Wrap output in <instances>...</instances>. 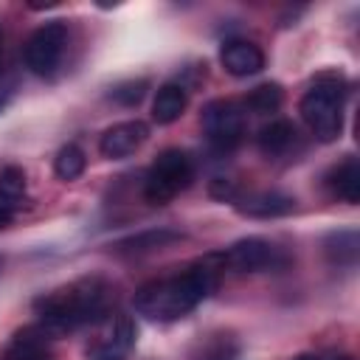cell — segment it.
<instances>
[{
	"instance_id": "9",
	"label": "cell",
	"mask_w": 360,
	"mask_h": 360,
	"mask_svg": "<svg viewBox=\"0 0 360 360\" xmlns=\"http://www.w3.org/2000/svg\"><path fill=\"white\" fill-rule=\"evenodd\" d=\"M219 62L231 76H253L264 68V53L256 42L248 39H228L219 51Z\"/></svg>"
},
{
	"instance_id": "18",
	"label": "cell",
	"mask_w": 360,
	"mask_h": 360,
	"mask_svg": "<svg viewBox=\"0 0 360 360\" xmlns=\"http://www.w3.org/2000/svg\"><path fill=\"white\" fill-rule=\"evenodd\" d=\"M101 340L110 343L112 349H118L121 354H129V349H132L135 340H138V326H135L132 315L118 312V315L110 321V326H107V332L101 335Z\"/></svg>"
},
{
	"instance_id": "3",
	"label": "cell",
	"mask_w": 360,
	"mask_h": 360,
	"mask_svg": "<svg viewBox=\"0 0 360 360\" xmlns=\"http://www.w3.org/2000/svg\"><path fill=\"white\" fill-rule=\"evenodd\" d=\"M298 110L318 141H335L343 129V79L335 73L318 76L301 96Z\"/></svg>"
},
{
	"instance_id": "12",
	"label": "cell",
	"mask_w": 360,
	"mask_h": 360,
	"mask_svg": "<svg viewBox=\"0 0 360 360\" xmlns=\"http://www.w3.org/2000/svg\"><path fill=\"white\" fill-rule=\"evenodd\" d=\"M326 186L335 197L346 200L349 205H357L360 202V163H357V158H346L343 163H338L326 174Z\"/></svg>"
},
{
	"instance_id": "19",
	"label": "cell",
	"mask_w": 360,
	"mask_h": 360,
	"mask_svg": "<svg viewBox=\"0 0 360 360\" xmlns=\"http://www.w3.org/2000/svg\"><path fill=\"white\" fill-rule=\"evenodd\" d=\"M281 101H284V90H281V84H276V82H264V84L253 87V90L245 96V107H248L250 112H256V115H270V112H276V110L281 107Z\"/></svg>"
},
{
	"instance_id": "17",
	"label": "cell",
	"mask_w": 360,
	"mask_h": 360,
	"mask_svg": "<svg viewBox=\"0 0 360 360\" xmlns=\"http://www.w3.org/2000/svg\"><path fill=\"white\" fill-rule=\"evenodd\" d=\"M323 253L332 264L338 267H352L357 262V253H360V239L354 231H338V233H329L326 242H323Z\"/></svg>"
},
{
	"instance_id": "10",
	"label": "cell",
	"mask_w": 360,
	"mask_h": 360,
	"mask_svg": "<svg viewBox=\"0 0 360 360\" xmlns=\"http://www.w3.org/2000/svg\"><path fill=\"white\" fill-rule=\"evenodd\" d=\"M236 211L253 219H273V217H287L295 211V200L281 194V191H256L236 197Z\"/></svg>"
},
{
	"instance_id": "8",
	"label": "cell",
	"mask_w": 360,
	"mask_h": 360,
	"mask_svg": "<svg viewBox=\"0 0 360 360\" xmlns=\"http://www.w3.org/2000/svg\"><path fill=\"white\" fill-rule=\"evenodd\" d=\"M149 135V127L143 121H121V124H112L110 129H104L101 141H98V152L110 160H118V158H127L132 155L135 149H141V143L146 141Z\"/></svg>"
},
{
	"instance_id": "11",
	"label": "cell",
	"mask_w": 360,
	"mask_h": 360,
	"mask_svg": "<svg viewBox=\"0 0 360 360\" xmlns=\"http://www.w3.org/2000/svg\"><path fill=\"white\" fill-rule=\"evenodd\" d=\"M298 132H295V124L287 121V118H276L270 124H264L256 135V143H259V152L264 158H281L292 149Z\"/></svg>"
},
{
	"instance_id": "5",
	"label": "cell",
	"mask_w": 360,
	"mask_h": 360,
	"mask_svg": "<svg viewBox=\"0 0 360 360\" xmlns=\"http://www.w3.org/2000/svg\"><path fill=\"white\" fill-rule=\"evenodd\" d=\"M202 129L217 152H231L245 138V112L231 98L208 101L202 110Z\"/></svg>"
},
{
	"instance_id": "20",
	"label": "cell",
	"mask_w": 360,
	"mask_h": 360,
	"mask_svg": "<svg viewBox=\"0 0 360 360\" xmlns=\"http://www.w3.org/2000/svg\"><path fill=\"white\" fill-rule=\"evenodd\" d=\"M84 166H87V155H84L76 143H65V146L56 152V158H53V172H56V177L65 180V183L82 177Z\"/></svg>"
},
{
	"instance_id": "2",
	"label": "cell",
	"mask_w": 360,
	"mask_h": 360,
	"mask_svg": "<svg viewBox=\"0 0 360 360\" xmlns=\"http://www.w3.org/2000/svg\"><path fill=\"white\" fill-rule=\"evenodd\" d=\"M110 304H112L110 284L98 276H87L51 295L37 298L34 309L39 315V332L48 338V335H65L82 329L87 323H98L101 318H107Z\"/></svg>"
},
{
	"instance_id": "15",
	"label": "cell",
	"mask_w": 360,
	"mask_h": 360,
	"mask_svg": "<svg viewBox=\"0 0 360 360\" xmlns=\"http://www.w3.org/2000/svg\"><path fill=\"white\" fill-rule=\"evenodd\" d=\"M180 233L177 231H169V228H152V231H143V233H135L129 239H121L112 250L115 253H124V256H138V253H152V250H160L172 242H177Z\"/></svg>"
},
{
	"instance_id": "7",
	"label": "cell",
	"mask_w": 360,
	"mask_h": 360,
	"mask_svg": "<svg viewBox=\"0 0 360 360\" xmlns=\"http://www.w3.org/2000/svg\"><path fill=\"white\" fill-rule=\"evenodd\" d=\"M222 264L233 273H259V270H273L284 264V256L276 245H270L262 236H248L233 242L222 253Z\"/></svg>"
},
{
	"instance_id": "26",
	"label": "cell",
	"mask_w": 360,
	"mask_h": 360,
	"mask_svg": "<svg viewBox=\"0 0 360 360\" xmlns=\"http://www.w3.org/2000/svg\"><path fill=\"white\" fill-rule=\"evenodd\" d=\"M295 360H318V357H315V354H298Z\"/></svg>"
},
{
	"instance_id": "22",
	"label": "cell",
	"mask_w": 360,
	"mask_h": 360,
	"mask_svg": "<svg viewBox=\"0 0 360 360\" xmlns=\"http://www.w3.org/2000/svg\"><path fill=\"white\" fill-rule=\"evenodd\" d=\"M146 90H149V82L146 79H127V82H121V84H115L110 90V98L115 104H121V107H135V104L143 101Z\"/></svg>"
},
{
	"instance_id": "21",
	"label": "cell",
	"mask_w": 360,
	"mask_h": 360,
	"mask_svg": "<svg viewBox=\"0 0 360 360\" xmlns=\"http://www.w3.org/2000/svg\"><path fill=\"white\" fill-rule=\"evenodd\" d=\"M25 172L20 166H6L0 169V202L6 208L20 205V200L25 197Z\"/></svg>"
},
{
	"instance_id": "6",
	"label": "cell",
	"mask_w": 360,
	"mask_h": 360,
	"mask_svg": "<svg viewBox=\"0 0 360 360\" xmlns=\"http://www.w3.org/2000/svg\"><path fill=\"white\" fill-rule=\"evenodd\" d=\"M65 45H68V25L62 20H51L45 25H39L25 39V48H22L25 68L34 76H51L65 53Z\"/></svg>"
},
{
	"instance_id": "14",
	"label": "cell",
	"mask_w": 360,
	"mask_h": 360,
	"mask_svg": "<svg viewBox=\"0 0 360 360\" xmlns=\"http://www.w3.org/2000/svg\"><path fill=\"white\" fill-rule=\"evenodd\" d=\"M6 360H53V357L45 346V335L39 332V326H28L11 338Z\"/></svg>"
},
{
	"instance_id": "24",
	"label": "cell",
	"mask_w": 360,
	"mask_h": 360,
	"mask_svg": "<svg viewBox=\"0 0 360 360\" xmlns=\"http://www.w3.org/2000/svg\"><path fill=\"white\" fill-rule=\"evenodd\" d=\"M208 194L214 197V200H236V186H233V180H225V177H214L211 183H208Z\"/></svg>"
},
{
	"instance_id": "23",
	"label": "cell",
	"mask_w": 360,
	"mask_h": 360,
	"mask_svg": "<svg viewBox=\"0 0 360 360\" xmlns=\"http://www.w3.org/2000/svg\"><path fill=\"white\" fill-rule=\"evenodd\" d=\"M124 357H127V354H121L118 349H112V346L104 343L101 338L87 346V360H124Z\"/></svg>"
},
{
	"instance_id": "16",
	"label": "cell",
	"mask_w": 360,
	"mask_h": 360,
	"mask_svg": "<svg viewBox=\"0 0 360 360\" xmlns=\"http://www.w3.org/2000/svg\"><path fill=\"white\" fill-rule=\"evenodd\" d=\"M239 357V343L228 332H211L200 338L188 354V360H236Z\"/></svg>"
},
{
	"instance_id": "13",
	"label": "cell",
	"mask_w": 360,
	"mask_h": 360,
	"mask_svg": "<svg viewBox=\"0 0 360 360\" xmlns=\"http://www.w3.org/2000/svg\"><path fill=\"white\" fill-rule=\"evenodd\" d=\"M186 104H188V93H186V87L177 84V82H166V84H160L158 93H155V101H152V118H155L158 124H172V121H177V118L183 115Z\"/></svg>"
},
{
	"instance_id": "4",
	"label": "cell",
	"mask_w": 360,
	"mask_h": 360,
	"mask_svg": "<svg viewBox=\"0 0 360 360\" xmlns=\"http://www.w3.org/2000/svg\"><path fill=\"white\" fill-rule=\"evenodd\" d=\"M194 180V163L180 149H166L155 158L143 180V197L152 205H166L180 191H186Z\"/></svg>"
},
{
	"instance_id": "28",
	"label": "cell",
	"mask_w": 360,
	"mask_h": 360,
	"mask_svg": "<svg viewBox=\"0 0 360 360\" xmlns=\"http://www.w3.org/2000/svg\"><path fill=\"white\" fill-rule=\"evenodd\" d=\"M0 45H3V31H0Z\"/></svg>"
},
{
	"instance_id": "29",
	"label": "cell",
	"mask_w": 360,
	"mask_h": 360,
	"mask_svg": "<svg viewBox=\"0 0 360 360\" xmlns=\"http://www.w3.org/2000/svg\"><path fill=\"white\" fill-rule=\"evenodd\" d=\"M0 270H3V259H0Z\"/></svg>"
},
{
	"instance_id": "27",
	"label": "cell",
	"mask_w": 360,
	"mask_h": 360,
	"mask_svg": "<svg viewBox=\"0 0 360 360\" xmlns=\"http://www.w3.org/2000/svg\"><path fill=\"white\" fill-rule=\"evenodd\" d=\"M332 360H352V357H349V354H335Z\"/></svg>"
},
{
	"instance_id": "1",
	"label": "cell",
	"mask_w": 360,
	"mask_h": 360,
	"mask_svg": "<svg viewBox=\"0 0 360 360\" xmlns=\"http://www.w3.org/2000/svg\"><path fill=\"white\" fill-rule=\"evenodd\" d=\"M222 253H211L191 264L186 273L169 276V278H155L138 287L132 304L135 312L152 318V321H174L188 315L202 298H208L222 276Z\"/></svg>"
},
{
	"instance_id": "25",
	"label": "cell",
	"mask_w": 360,
	"mask_h": 360,
	"mask_svg": "<svg viewBox=\"0 0 360 360\" xmlns=\"http://www.w3.org/2000/svg\"><path fill=\"white\" fill-rule=\"evenodd\" d=\"M8 225H11V208L0 202V228H8Z\"/></svg>"
}]
</instances>
